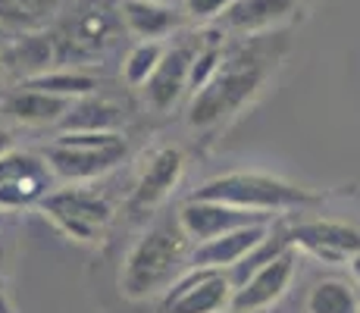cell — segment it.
<instances>
[{"label":"cell","instance_id":"17","mask_svg":"<svg viewBox=\"0 0 360 313\" xmlns=\"http://www.w3.org/2000/svg\"><path fill=\"white\" fill-rule=\"evenodd\" d=\"M75 101L69 97H57L47 91H34V88H19L6 97L4 110L13 122L29 125V129H41V125H60L66 120V113L72 110Z\"/></svg>","mask_w":360,"mask_h":313},{"label":"cell","instance_id":"10","mask_svg":"<svg viewBox=\"0 0 360 313\" xmlns=\"http://www.w3.org/2000/svg\"><path fill=\"white\" fill-rule=\"evenodd\" d=\"M297 276V248L288 245L285 250L266 260L260 269H254L245 282L235 288L232 298V313H263L273 304H279L285 298V291L292 288Z\"/></svg>","mask_w":360,"mask_h":313},{"label":"cell","instance_id":"19","mask_svg":"<svg viewBox=\"0 0 360 313\" xmlns=\"http://www.w3.org/2000/svg\"><path fill=\"white\" fill-rule=\"evenodd\" d=\"M22 85L34 88V91L69 97V101H82V97H91L98 91V79L88 72H79V69H51V72L34 75V79L22 82Z\"/></svg>","mask_w":360,"mask_h":313},{"label":"cell","instance_id":"6","mask_svg":"<svg viewBox=\"0 0 360 313\" xmlns=\"http://www.w3.org/2000/svg\"><path fill=\"white\" fill-rule=\"evenodd\" d=\"M200 51V29L198 32H179L176 38L166 41L163 60L150 82L141 88L144 107L154 113H169L185 94H188L191 82V63Z\"/></svg>","mask_w":360,"mask_h":313},{"label":"cell","instance_id":"23","mask_svg":"<svg viewBox=\"0 0 360 313\" xmlns=\"http://www.w3.org/2000/svg\"><path fill=\"white\" fill-rule=\"evenodd\" d=\"M13 4V13H16V23H19V32H34L53 19L60 10L69 4V0H10Z\"/></svg>","mask_w":360,"mask_h":313},{"label":"cell","instance_id":"12","mask_svg":"<svg viewBox=\"0 0 360 313\" xmlns=\"http://www.w3.org/2000/svg\"><path fill=\"white\" fill-rule=\"evenodd\" d=\"M288 241L297 250L320 257L329 263H342L360 254V229L348 226L338 219H307V222H295L285 229Z\"/></svg>","mask_w":360,"mask_h":313},{"label":"cell","instance_id":"14","mask_svg":"<svg viewBox=\"0 0 360 313\" xmlns=\"http://www.w3.org/2000/svg\"><path fill=\"white\" fill-rule=\"evenodd\" d=\"M273 235V222H257V226H245V229H232V232L219 235V238L200 241L191 248V260L188 267L195 269H223L229 273L241 260L257 250L263 241Z\"/></svg>","mask_w":360,"mask_h":313},{"label":"cell","instance_id":"2","mask_svg":"<svg viewBox=\"0 0 360 313\" xmlns=\"http://www.w3.org/2000/svg\"><path fill=\"white\" fill-rule=\"evenodd\" d=\"M191 238L182 232L179 217H163L148 226L129 248L120 269V295L129 301H150L163 298L172 282L188 269Z\"/></svg>","mask_w":360,"mask_h":313},{"label":"cell","instance_id":"21","mask_svg":"<svg viewBox=\"0 0 360 313\" xmlns=\"http://www.w3.org/2000/svg\"><path fill=\"white\" fill-rule=\"evenodd\" d=\"M166 51V41H135L122 60V79L129 88H144L157 72Z\"/></svg>","mask_w":360,"mask_h":313},{"label":"cell","instance_id":"3","mask_svg":"<svg viewBox=\"0 0 360 313\" xmlns=\"http://www.w3.org/2000/svg\"><path fill=\"white\" fill-rule=\"evenodd\" d=\"M191 198L217 200V204L266 213V217L282 213V210H301V207L320 204V194L285 182V179L266 176V172H223V176L207 179Z\"/></svg>","mask_w":360,"mask_h":313},{"label":"cell","instance_id":"20","mask_svg":"<svg viewBox=\"0 0 360 313\" xmlns=\"http://www.w3.org/2000/svg\"><path fill=\"white\" fill-rule=\"evenodd\" d=\"M307 313H360V295L345 279H320L307 295Z\"/></svg>","mask_w":360,"mask_h":313},{"label":"cell","instance_id":"13","mask_svg":"<svg viewBox=\"0 0 360 313\" xmlns=\"http://www.w3.org/2000/svg\"><path fill=\"white\" fill-rule=\"evenodd\" d=\"M297 10L301 0H235L213 25L235 38H251V34L279 32L297 16Z\"/></svg>","mask_w":360,"mask_h":313},{"label":"cell","instance_id":"16","mask_svg":"<svg viewBox=\"0 0 360 313\" xmlns=\"http://www.w3.org/2000/svg\"><path fill=\"white\" fill-rule=\"evenodd\" d=\"M4 60L13 75H22V82H29L34 75H44L53 69V63H57V41L38 29L19 32L4 47Z\"/></svg>","mask_w":360,"mask_h":313},{"label":"cell","instance_id":"4","mask_svg":"<svg viewBox=\"0 0 360 313\" xmlns=\"http://www.w3.org/2000/svg\"><path fill=\"white\" fill-rule=\"evenodd\" d=\"M129 157L122 132H60L44 151L53 179L69 185L94 182Z\"/></svg>","mask_w":360,"mask_h":313},{"label":"cell","instance_id":"30","mask_svg":"<svg viewBox=\"0 0 360 313\" xmlns=\"http://www.w3.org/2000/svg\"><path fill=\"white\" fill-rule=\"evenodd\" d=\"M0 267H4V245H0Z\"/></svg>","mask_w":360,"mask_h":313},{"label":"cell","instance_id":"26","mask_svg":"<svg viewBox=\"0 0 360 313\" xmlns=\"http://www.w3.org/2000/svg\"><path fill=\"white\" fill-rule=\"evenodd\" d=\"M0 313H13V307H10V298L0 291Z\"/></svg>","mask_w":360,"mask_h":313},{"label":"cell","instance_id":"7","mask_svg":"<svg viewBox=\"0 0 360 313\" xmlns=\"http://www.w3.org/2000/svg\"><path fill=\"white\" fill-rule=\"evenodd\" d=\"M235 282L223 269L188 267L157 304V313H232Z\"/></svg>","mask_w":360,"mask_h":313},{"label":"cell","instance_id":"8","mask_svg":"<svg viewBox=\"0 0 360 313\" xmlns=\"http://www.w3.org/2000/svg\"><path fill=\"white\" fill-rule=\"evenodd\" d=\"M185 172V154L176 144H160L144 157L141 170L135 176V188H131L126 210L131 217H144V213H154L157 207L176 191V185L182 182Z\"/></svg>","mask_w":360,"mask_h":313},{"label":"cell","instance_id":"5","mask_svg":"<svg viewBox=\"0 0 360 313\" xmlns=\"http://www.w3.org/2000/svg\"><path fill=\"white\" fill-rule=\"evenodd\" d=\"M38 210L53 229H60L66 238L79 241V245H98L103 232L110 229V222H113L110 200L103 194L88 191V188L79 185L51 191L38 204Z\"/></svg>","mask_w":360,"mask_h":313},{"label":"cell","instance_id":"9","mask_svg":"<svg viewBox=\"0 0 360 313\" xmlns=\"http://www.w3.org/2000/svg\"><path fill=\"white\" fill-rule=\"evenodd\" d=\"M122 32H126V25L120 16V4L110 6L103 0H91L72 16L63 38H53L57 41V63L66 47H72L75 57H94V53L110 51Z\"/></svg>","mask_w":360,"mask_h":313},{"label":"cell","instance_id":"15","mask_svg":"<svg viewBox=\"0 0 360 313\" xmlns=\"http://www.w3.org/2000/svg\"><path fill=\"white\" fill-rule=\"evenodd\" d=\"M120 16L135 41H169L188 23L182 6L160 0H120Z\"/></svg>","mask_w":360,"mask_h":313},{"label":"cell","instance_id":"28","mask_svg":"<svg viewBox=\"0 0 360 313\" xmlns=\"http://www.w3.org/2000/svg\"><path fill=\"white\" fill-rule=\"evenodd\" d=\"M10 72V69H6V60H4V51H0V79H4V75Z\"/></svg>","mask_w":360,"mask_h":313},{"label":"cell","instance_id":"27","mask_svg":"<svg viewBox=\"0 0 360 313\" xmlns=\"http://www.w3.org/2000/svg\"><path fill=\"white\" fill-rule=\"evenodd\" d=\"M351 269H354V276H357V282H360V254L351 257Z\"/></svg>","mask_w":360,"mask_h":313},{"label":"cell","instance_id":"22","mask_svg":"<svg viewBox=\"0 0 360 313\" xmlns=\"http://www.w3.org/2000/svg\"><path fill=\"white\" fill-rule=\"evenodd\" d=\"M41 176H53L51 166L44 157L32 154V151H16L0 157V185H16L25 179H41Z\"/></svg>","mask_w":360,"mask_h":313},{"label":"cell","instance_id":"18","mask_svg":"<svg viewBox=\"0 0 360 313\" xmlns=\"http://www.w3.org/2000/svg\"><path fill=\"white\" fill-rule=\"evenodd\" d=\"M122 120H126V113L116 103L91 94V97L75 101L72 110L66 113V120L57 129L60 132H120Z\"/></svg>","mask_w":360,"mask_h":313},{"label":"cell","instance_id":"11","mask_svg":"<svg viewBox=\"0 0 360 313\" xmlns=\"http://www.w3.org/2000/svg\"><path fill=\"white\" fill-rule=\"evenodd\" d=\"M176 217H179L182 232L191 238V245L219 238V235L232 232V229L257 226V222H273V217H266V213L238 210V207L217 204V200H200V198L182 200V204H179V210H176Z\"/></svg>","mask_w":360,"mask_h":313},{"label":"cell","instance_id":"29","mask_svg":"<svg viewBox=\"0 0 360 313\" xmlns=\"http://www.w3.org/2000/svg\"><path fill=\"white\" fill-rule=\"evenodd\" d=\"M160 4H179V6H182V0H160Z\"/></svg>","mask_w":360,"mask_h":313},{"label":"cell","instance_id":"25","mask_svg":"<svg viewBox=\"0 0 360 313\" xmlns=\"http://www.w3.org/2000/svg\"><path fill=\"white\" fill-rule=\"evenodd\" d=\"M10 151H13V135L6 129H0V157L10 154Z\"/></svg>","mask_w":360,"mask_h":313},{"label":"cell","instance_id":"24","mask_svg":"<svg viewBox=\"0 0 360 313\" xmlns=\"http://www.w3.org/2000/svg\"><path fill=\"white\" fill-rule=\"evenodd\" d=\"M235 0H182V10L188 16V23L195 25H213Z\"/></svg>","mask_w":360,"mask_h":313},{"label":"cell","instance_id":"1","mask_svg":"<svg viewBox=\"0 0 360 313\" xmlns=\"http://www.w3.org/2000/svg\"><path fill=\"white\" fill-rule=\"evenodd\" d=\"M285 57V41L279 32L235 38L226 47V60L204 91L188 97L185 120L191 129H217L238 116L266 88L273 69Z\"/></svg>","mask_w":360,"mask_h":313}]
</instances>
